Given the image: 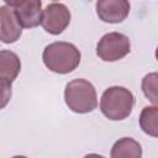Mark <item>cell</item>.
Here are the masks:
<instances>
[{
  "label": "cell",
  "instance_id": "obj_1",
  "mask_svg": "<svg viewBox=\"0 0 158 158\" xmlns=\"http://www.w3.org/2000/svg\"><path fill=\"white\" fill-rule=\"evenodd\" d=\"M79 49L69 42H53L48 44L42 54L44 65L58 74L73 72L80 63Z\"/></svg>",
  "mask_w": 158,
  "mask_h": 158
},
{
  "label": "cell",
  "instance_id": "obj_2",
  "mask_svg": "<svg viewBox=\"0 0 158 158\" xmlns=\"http://www.w3.org/2000/svg\"><path fill=\"white\" fill-rule=\"evenodd\" d=\"M135 105L132 93L123 86L107 88L100 100V110L105 117L112 121H120L128 117Z\"/></svg>",
  "mask_w": 158,
  "mask_h": 158
},
{
  "label": "cell",
  "instance_id": "obj_3",
  "mask_svg": "<svg viewBox=\"0 0 158 158\" xmlns=\"http://www.w3.org/2000/svg\"><path fill=\"white\" fill-rule=\"evenodd\" d=\"M64 100L67 106L77 114L91 112L98 106L94 85L86 79H74L65 85Z\"/></svg>",
  "mask_w": 158,
  "mask_h": 158
},
{
  "label": "cell",
  "instance_id": "obj_4",
  "mask_svg": "<svg viewBox=\"0 0 158 158\" xmlns=\"http://www.w3.org/2000/svg\"><path fill=\"white\" fill-rule=\"evenodd\" d=\"M130 38L120 32H109L96 46V54L105 62H116L130 53Z\"/></svg>",
  "mask_w": 158,
  "mask_h": 158
},
{
  "label": "cell",
  "instance_id": "obj_5",
  "mask_svg": "<svg viewBox=\"0 0 158 158\" xmlns=\"http://www.w3.org/2000/svg\"><path fill=\"white\" fill-rule=\"evenodd\" d=\"M21 70V62L11 51L0 52V86H1V107L6 105L11 96V84Z\"/></svg>",
  "mask_w": 158,
  "mask_h": 158
},
{
  "label": "cell",
  "instance_id": "obj_6",
  "mask_svg": "<svg viewBox=\"0 0 158 158\" xmlns=\"http://www.w3.org/2000/svg\"><path fill=\"white\" fill-rule=\"evenodd\" d=\"M6 5L14 7L16 17L21 27L32 28L42 23L43 11L41 0H20V1H5Z\"/></svg>",
  "mask_w": 158,
  "mask_h": 158
},
{
  "label": "cell",
  "instance_id": "obj_7",
  "mask_svg": "<svg viewBox=\"0 0 158 158\" xmlns=\"http://www.w3.org/2000/svg\"><path fill=\"white\" fill-rule=\"evenodd\" d=\"M70 22V11L62 2H51L43 10L42 27L51 35L62 33Z\"/></svg>",
  "mask_w": 158,
  "mask_h": 158
},
{
  "label": "cell",
  "instance_id": "obj_8",
  "mask_svg": "<svg viewBox=\"0 0 158 158\" xmlns=\"http://www.w3.org/2000/svg\"><path fill=\"white\" fill-rule=\"evenodd\" d=\"M130 12V2L126 0H99L96 14L99 19L109 23L122 22Z\"/></svg>",
  "mask_w": 158,
  "mask_h": 158
},
{
  "label": "cell",
  "instance_id": "obj_9",
  "mask_svg": "<svg viewBox=\"0 0 158 158\" xmlns=\"http://www.w3.org/2000/svg\"><path fill=\"white\" fill-rule=\"evenodd\" d=\"M0 21H1V33L0 40L2 43L16 42L22 33V27L17 21L14 7L9 5H2L0 7Z\"/></svg>",
  "mask_w": 158,
  "mask_h": 158
},
{
  "label": "cell",
  "instance_id": "obj_10",
  "mask_svg": "<svg viewBox=\"0 0 158 158\" xmlns=\"http://www.w3.org/2000/svg\"><path fill=\"white\" fill-rule=\"evenodd\" d=\"M111 158H142V147L131 137L120 138L111 148Z\"/></svg>",
  "mask_w": 158,
  "mask_h": 158
},
{
  "label": "cell",
  "instance_id": "obj_11",
  "mask_svg": "<svg viewBox=\"0 0 158 158\" xmlns=\"http://www.w3.org/2000/svg\"><path fill=\"white\" fill-rule=\"evenodd\" d=\"M139 126L148 136L158 137V106H146L141 111Z\"/></svg>",
  "mask_w": 158,
  "mask_h": 158
},
{
  "label": "cell",
  "instance_id": "obj_12",
  "mask_svg": "<svg viewBox=\"0 0 158 158\" xmlns=\"http://www.w3.org/2000/svg\"><path fill=\"white\" fill-rule=\"evenodd\" d=\"M142 91L153 104L158 105V73H149L142 79Z\"/></svg>",
  "mask_w": 158,
  "mask_h": 158
},
{
  "label": "cell",
  "instance_id": "obj_13",
  "mask_svg": "<svg viewBox=\"0 0 158 158\" xmlns=\"http://www.w3.org/2000/svg\"><path fill=\"white\" fill-rule=\"evenodd\" d=\"M84 158H105V157H102L100 154H96V153H90V154H86Z\"/></svg>",
  "mask_w": 158,
  "mask_h": 158
},
{
  "label": "cell",
  "instance_id": "obj_14",
  "mask_svg": "<svg viewBox=\"0 0 158 158\" xmlns=\"http://www.w3.org/2000/svg\"><path fill=\"white\" fill-rule=\"evenodd\" d=\"M12 158H27V157H25V156H15Z\"/></svg>",
  "mask_w": 158,
  "mask_h": 158
},
{
  "label": "cell",
  "instance_id": "obj_15",
  "mask_svg": "<svg viewBox=\"0 0 158 158\" xmlns=\"http://www.w3.org/2000/svg\"><path fill=\"white\" fill-rule=\"evenodd\" d=\"M156 58H157V60H158V47H157V49H156Z\"/></svg>",
  "mask_w": 158,
  "mask_h": 158
}]
</instances>
